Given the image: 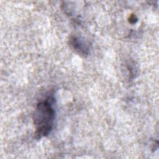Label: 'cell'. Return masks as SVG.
Listing matches in <instances>:
<instances>
[{
  "label": "cell",
  "instance_id": "7a4b0ae2",
  "mask_svg": "<svg viewBox=\"0 0 159 159\" xmlns=\"http://www.w3.org/2000/svg\"><path fill=\"white\" fill-rule=\"evenodd\" d=\"M70 42L73 48L80 55H85L88 54V47L86 43L80 39L76 37H72Z\"/></svg>",
  "mask_w": 159,
  "mask_h": 159
},
{
  "label": "cell",
  "instance_id": "3957f363",
  "mask_svg": "<svg viewBox=\"0 0 159 159\" xmlns=\"http://www.w3.org/2000/svg\"><path fill=\"white\" fill-rule=\"evenodd\" d=\"M129 21L132 24H135L137 21V18L134 15H132L130 16L129 19Z\"/></svg>",
  "mask_w": 159,
  "mask_h": 159
},
{
  "label": "cell",
  "instance_id": "6da1fadb",
  "mask_svg": "<svg viewBox=\"0 0 159 159\" xmlns=\"http://www.w3.org/2000/svg\"><path fill=\"white\" fill-rule=\"evenodd\" d=\"M54 117V109L48 100L37 104L34 114V122L36 128L35 134L37 138L48 135L53 127Z\"/></svg>",
  "mask_w": 159,
  "mask_h": 159
}]
</instances>
